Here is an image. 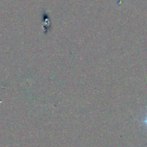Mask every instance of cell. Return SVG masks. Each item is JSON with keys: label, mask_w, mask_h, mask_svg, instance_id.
Masks as SVG:
<instances>
[{"label": "cell", "mask_w": 147, "mask_h": 147, "mask_svg": "<svg viewBox=\"0 0 147 147\" xmlns=\"http://www.w3.org/2000/svg\"><path fill=\"white\" fill-rule=\"evenodd\" d=\"M143 123H144V125L145 126H146L147 127V115L146 116V117L144 118V121H143Z\"/></svg>", "instance_id": "1"}]
</instances>
